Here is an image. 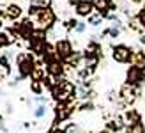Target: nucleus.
Returning a JSON list of instances; mask_svg holds the SVG:
<instances>
[{
	"mask_svg": "<svg viewBox=\"0 0 145 133\" xmlns=\"http://www.w3.org/2000/svg\"><path fill=\"white\" fill-rule=\"evenodd\" d=\"M12 43V38L7 32H2L0 30V48H4V46H9V44Z\"/></svg>",
	"mask_w": 145,
	"mask_h": 133,
	"instance_id": "nucleus-16",
	"label": "nucleus"
},
{
	"mask_svg": "<svg viewBox=\"0 0 145 133\" xmlns=\"http://www.w3.org/2000/svg\"><path fill=\"white\" fill-rule=\"evenodd\" d=\"M127 133H145L143 122H136V124H133V126H127Z\"/></svg>",
	"mask_w": 145,
	"mask_h": 133,
	"instance_id": "nucleus-18",
	"label": "nucleus"
},
{
	"mask_svg": "<svg viewBox=\"0 0 145 133\" xmlns=\"http://www.w3.org/2000/svg\"><path fill=\"white\" fill-rule=\"evenodd\" d=\"M53 48H55V53L59 55L60 61H67V59L72 55V51H74L72 50V43L69 39H59L55 43Z\"/></svg>",
	"mask_w": 145,
	"mask_h": 133,
	"instance_id": "nucleus-5",
	"label": "nucleus"
},
{
	"mask_svg": "<svg viewBox=\"0 0 145 133\" xmlns=\"http://www.w3.org/2000/svg\"><path fill=\"white\" fill-rule=\"evenodd\" d=\"M82 57H83V53H80V51H72V55L67 59V64L69 66H72V68H76V66H80V61H82Z\"/></svg>",
	"mask_w": 145,
	"mask_h": 133,
	"instance_id": "nucleus-13",
	"label": "nucleus"
},
{
	"mask_svg": "<svg viewBox=\"0 0 145 133\" xmlns=\"http://www.w3.org/2000/svg\"><path fill=\"white\" fill-rule=\"evenodd\" d=\"M42 85H44V82H42V80H32V85H30L32 92H34V94H41V92H42Z\"/></svg>",
	"mask_w": 145,
	"mask_h": 133,
	"instance_id": "nucleus-17",
	"label": "nucleus"
},
{
	"mask_svg": "<svg viewBox=\"0 0 145 133\" xmlns=\"http://www.w3.org/2000/svg\"><path fill=\"white\" fill-rule=\"evenodd\" d=\"M64 131H66V133H83V131H82V128H80L76 122H69L67 126L64 128Z\"/></svg>",
	"mask_w": 145,
	"mask_h": 133,
	"instance_id": "nucleus-20",
	"label": "nucleus"
},
{
	"mask_svg": "<svg viewBox=\"0 0 145 133\" xmlns=\"http://www.w3.org/2000/svg\"><path fill=\"white\" fill-rule=\"evenodd\" d=\"M140 43H142V44H145V34L142 36V38H140Z\"/></svg>",
	"mask_w": 145,
	"mask_h": 133,
	"instance_id": "nucleus-28",
	"label": "nucleus"
},
{
	"mask_svg": "<svg viewBox=\"0 0 145 133\" xmlns=\"http://www.w3.org/2000/svg\"><path fill=\"white\" fill-rule=\"evenodd\" d=\"M46 105H37L34 108V115H35V119H41V117H44L46 115Z\"/></svg>",
	"mask_w": 145,
	"mask_h": 133,
	"instance_id": "nucleus-19",
	"label": "nucleus"
},
{
	"mask_svg": "<svg viewBox=\"0 0 145 133\" xmlns=\"http://www.w3.org/2000/svg\"><path fill=\"white\" fill-rule=\"evenodd\" d=\"M120 98L124 99V101H127V103H131V101L135 99V91H133V87L126 84L124 87H122V91H120Z\"/></svg>",
	"mask_w": 145,
	"mask_h": 133,
	"instance_id": "nucleus-11",
	"label": "nucleus"
},
{
	"mask_svg": "<svg viewBox=\"0 0 145 133\" xmlns=\"http://www.w3.org/2000/svg\"><path fill=\"white\" fill-rule=\"evenodd\" d=\"M124 124H126V122H124V121H122V119H120V117H115V119H113V121H112L110 124H108V130H113V131H119V130H120L122 126H124Z\"/></svg>",
	"mask_w": 145,
	"mask_h": 133,
	"instance_id": "nucleus-15",
	"label": "nucleus"
},
{
	"mask_svg": "<svg viewBox=\"0 0 145 133\" xmlns=\"http://www.w3.org/2000/svg\"><path fill=\"white\" fill-rule=\"evenodd\" d=\"M32 78L34 80H42V69H41V66H35V69L32 73Z\"/></svg>",
	"mask_w": 145,
	"mask_h": 133,
	"instance_id": "nucleus-24",
	"label": "nucleus"
},
{
	"mask_svg": "<svg viewBox=\"0 0 145 133\" xmlns=\"http://www.w3.org/2000/svg\"><path fill=\"white\" fill-rule=\"evenodd\" d=\"M101 133H108V131H101Z\"/></svg>",
	"mask_w": 145,
	"mask_h": 133,
	"instance_id": "nucleus-30",
	"label": "nucleus"
},
{
	"mask_svg": "<svg viewBox=\"0 0 145 133\" xmlns=\"http://www.w3.org/2000/svg\"><path fill=\"white\" fill-rule=\"evenodd\" d=\"M145 82V69L138 68V66H129L126 73V84L131 87H140Z\"/></svg>",
	"mask_w": 145,
	"mask_h": 133,
	"instance_id": "nucleus-3",
	"label": "nucleus"
},
{
	"mask_svg": "<svg viewBox=\"0 0 145 133\" xmlns=\"http://www.w3.org/2000/svg\"><path fill=\"white\" fill-rule=\"evenodd\" d=\"M78 108L82 110V112H85V110H87V112H90V110H94V103L92 101H83Z\"/></svg>",
	"mask_w": 145,
	"mask_h": 133,
	"instance_id": "nucleus-22",
	"label": "nucleus"
},
{
	"mask_svg": "<svg viewBox=\"0 0 145 133\" xmlns=\"http://www.w3.org/2000/svg\"><path fill=\"white\" fill-rule=\"evenodd\" d=\"M48 73L52 76H62V73H64V64H62V61L50 62L48 64Z\"/></svg>",
	"mask_w": 145,
	"mask_h": 133,
	"instance_id": "nucleus-10",
	"label": "nucleus"
},
{
	"mask_svg": "<svg viewBox=\"0 0 145 133\" xmlns=\"http://www.w3.org/2000/svg\"><path fill=\"white\" fill-rule=\"evenodd\" d=\"M76 25H78V20H67V23H66V27L67 28H76Z\"/></svg>",
	"mask_w": 145,
	"mask_h": 133,
	"instance_id": "nucleus-26",
	"label": "nucleus"
},
{
	"mask_svg": "<svg viewBox=\"0 0 145 133\" xmlns=\"http://www.w3.org/2000/svg\"><path fill=\"white\" fill-rule=\"evenodd\" d=\"M136 18H138V21H140L142 28H145V5H143L142 9L138 11V14H136Z\"/></svg>",
	"mask_w": 145,
	"mask_h": 133,
	"instance_id": "nucleus-23",
	"label": "nucleus"
},
{
	"mask_svg": "<svg viewBox=\"0 0 145 133\" xmlns=\"http://www.w3.org/2000/svg\"><path fill=\"white\" fill-rule=\"evenodd\" d=\"M131 2H135V4H140V2H142V0H131Z\"/></svg>",
	"mask_w": 145,
	"mask_h": 133,
	"instance_id": "nucleus-29",
	"label": "nucleus"
},
{
	"mask_svg": "<svg viewBox=\"0 0 145 133\" xmlns=\"http://www.w3.org/2000/svg\"><path fill=\"white\" fill-rule=\"evenodd\" d=\"M120 30H122V28H119V27H110V28H108V30H105V34H108V36H110V38H119V36H120Z\"/></svg>",
	"mask_w": 145,
	"mask_h": 133,
	"instance_id": "nucleus-21",
	"label": "nucleus"
},
{
	"mask_svg": "<svg viewBox=\"0 0 145 133\" xmlns=\"http://www.w3.org/2000/svg\"><path fill=\"white\" fill-rule=\"evenodd\" d=\"M52 133H66V131L60 130V128H53V130H52Z\"/></svg>",
	"mask_w": 145,
	"mask_h": 133,
	"instance_id": "nucleus-27",
	"label": "nucleus"
},
{
	"mask_svg": "<svg viewBox=\"0 0 145 133\" xmlns=\"http://www.w3.org/2000/svg\"><path fill=\"white\" fill-rule=\"evenodd\" d=\"M124 121H126L127 126H133V124H136V122H142V121H140V114L136 112V110H127Z\"/></svg>",
	"mask_w": 145,
	"mask_h": 133,
	"instance_id": "nucleus-12",
	"label": "nucleus"
},
{
	"mask_svg": "<svg viewBox=\"0 0 145 133\" xmlns=\"http://www.w3.org/2000/svg\"><path fill=\"white\" fill-rule=\"evenodd\" d=\"M34 16H35V23L39 25L41 30H50V28L55 25V20H57L55 11L50 5L44 7V9H41L37 14H34Z\"/></svg>",
	"mask_w": 145,
	"mask_h": 133,
	"instance_id": "nucleus-2",
	"label": "nucleus"
},
{
	"mask_svg": "<svg viewBox=\"0 0 145 133\" xmlns=\"http://www.w3.org/2000/svg\"><path fill=\"white\" fill-rule=\"evenodd\" d=\"M16 66H18L20 76L21 78H27V76H32V73H34V69H35V66H37V64H35L32 53L21 51V53L16 55Z\"/></svg>",
	"mask_w": 145,
	"mask_h": 133,
	"instance_id": "nucleus-1",
	"label": "nucleus"
},
{
	"mask_svg": "<svg viewBox=\"0 0 145 133\" xmlns=\"http://www.w3.org/2000/svg\"><path fill=\"white\" fill-rule=\"evenodd\" d=\"M85 28H87V25H85V23H82V21H78V25H76L74 30H76L78 34H82V32H85Z\"/></svg>",
	"mask_w": 145,
	"mask_h": 133,
	"instance_id": "nucleus-25",
	"label": "nucleus"
},
{
	"mask_svg": "<svg viewBox=\"0 0 145 133\" xmlns=\"http://www.w3.org/2000/svg\"><path fill=\"white\" fill-rule=\"evenodd\" d=\"M48 133H52V131H48Z\"/></svg>",
	"mask_w": 145,
	"mask_h": 133,
	"instance_id": "nucleus-31",
	"label": "nucleus"
},
{
	"mask_svg": "<svg viewBox=\"0 0 145 133\" xmlns=\"http://www.w3.org/2000/svg\"><path fill=\"white\" fill-rule=\"evenodd\" d=\"M4 14H5L7 18H11V20H18L21 16V7L18 4H9L4 9Z\"/></svg>",
	"mask_w": 145,
	"mask_h": 133,
	"instance_id": "nucleus-9",
	"label": "nucleus"
},
{
	"mask_svg": "<svg viewBox=\"0 0 145 133\" xmlns=\"http://www.w3.org/2000/svg\"><path fill=\"white\" fill-rule=\"evenodd\" d=\"M112 57L115 62H129L133 57V50L126 44H115L112 48Z\"/></svg>",
	"mask_w": 145,
	"mask_h": 133,
	"instance_id": "nucleus-4",
	"label": "nucleus"
},
{
	"mask_svg": "<svg viewBox=\"0 0 145 133\" xmlns=\"http://www.w3.org/2000/svg\"><path fill=\"white\" fill-rule=\"evenodd\" d=\"M74 11H76V14L78 16H87L89 18L90 14H94L96 13V9H94V4H92V0H80V2L74 5Z\"/></svg>",
	"mask_w": 145,
	"mask_h": 133,
	"instance_id": "nucleus-7",
	"label": "nucleus"
},
{
	"mask_svg": "<svg viewBox=\"0 0 145 133\" xmlns=\"http://www.w3.org/2000/svg\"><path fill=\"white\" fill-rule=\"evenodd\" d=\"M103 14H99V13H94V14H90L89 16V23L92 25V27H99L101 25V21H103Z\"/></svg>",
	"mask_w": 145,
	"mask_h": 133,
	"instance_id": "nucleus-14",
	"label": "nucleus"
},
{
	"mask_svg": "<svg viewBox=\"0 0 145 133\" xmlns=\"http://www.w3.org/2000/svg\"><path fill=\"white\" fill-rule=\"evenodd\" d=\"M92 4H94L96 13L103 14L105 18L108 16V14H112V9H115V5L112 4V0H92Z\"/></svg>",
	"mask_w": 145,
	"mask_h": 133,
	"instance_id": "nucleus-8",
	"label": "nucleus"
},
{
	"mask_svg": "<svg viewBox=\"0 0 145 133\" xmlns=\"http://www.w3.org/2000/svg\"><path fill=\"white\" fill-rule=\"evenodd\" d=\"M72 114V103L71 101H59L55 108V121H64Z\"/></svg>",
	"mask_w": 145,
	"mask_h": 133,
	"instance_id": "nucleus-6",
	"label": "nucleus"
}]
</instances>
